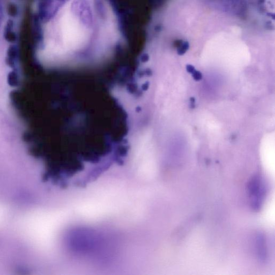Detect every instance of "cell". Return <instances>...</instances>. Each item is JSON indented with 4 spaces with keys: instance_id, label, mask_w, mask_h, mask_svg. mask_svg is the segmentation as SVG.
Returning <instances> with one entry per match:
<instances>
[{
    "instance_id": "cell-3",
    "label": "cell",
    "mask_w": 275,
    "mask_h": 275,
    "mask_svg": "<svg viewBox=\"0 0 275 275\" xmlns=\"http://www.w3.org/2000/svg\"><path fill=\"white\" fill-rule=\"evenodd\" d=\"M13 23L11 21H8L5 29V36L6 39L9 42H14L16 40V35L13 30Z\"/></svg>"
},
{
    "instance_id": "cell-5",
    "label": "cell",
    "mask_w": 275,
    "mask_h": 275,
    "mask_svg": "<svg viewBox=\"0 0 275 275\" xmlns=\"http://www.w3.org/2000/svg\"><path fill=\"white\" fill-rule=\"evenodd\" d=\"M8 10H9V14H10L11 15L13 16H14L17 14V8L16 7V6L13 5V4L9 5Z\"/></svg>"
},
{
    "instance_id": "cell-8",
    "label": "cell",
    "mask_w": 275,
    "mask_h": 275,
    "mask_svg": "<svg viewBox=\"0 0 275 275\" xmlns=\"http://www.w3.org/2000/svg\"><path fill=\"white\" fill-rule=\"evenodd\" d=\"M190 102H191V104H195V102H196L195 98L194 97H192L190 98Z\"/></svg>"
},
{
    "instance_id": "cell-7",
    "label": "cell",
    "mask_w": 275,
    "mask_h": 275,
    "mask_svg": "<svg viewBox=\"0 0 275 275\" xmlns=\"http://www.w3.org/2000/svg\"><path fill=\"white\" fill-rule=\"evenodd\" d=\"M2 8L1 1H0V22H1L2 21Z\"/></svg>"
},
{
    "instance_id": "cell-1",
    "label": "cell",
    "mask_w": 275,
    "mask_h": 275,
    "mask_svg": "<svg viewBox=\"0 0 275 275\" xmlns=\"http://www.w3.org/2000/svg\"><path fill=\"white\" fill-rule=\"evenodd\" d=\"M95 0H69L59 20V35L64 49L78 50L94 36L98 17Z\"/></svg>"
},
{
    "instance_id": "cell-2",
    "label": "cell",
    "mask_w": 275,
    "mask_h": 275,
    "mask_svg": "<svg viewBox=\"0 0 275 275\" xmlns=\"http://www.w3.org/2000/svg\"><path fill=\"white\" fill-rule=\"evenodd\" d=\"M249 186V190L252 200L253 206L258 208L261 206L264 195V187L262 179L259 177H255Z\"/></svg>"
},
{
    "instance_id": "cell-4",
    "label": "cell",
    "mask_w": 275,
    "mask_h": 275,
    "mask_svg": "<svg viewBox=\"0 0 275 275\" xmlns=\"http://www.w3.org/2000/svg\"><path fill=\"white\" fill-rule=\"evenodd\" d=\"M193 79L196 81H201L203 78V75L200 71L195 70L192 74Z\"/></svg>"
},
{
    "instance_id": "cell-6",
    "label": "cell",
    "mask_w": 275,
    "mask_h": 275,
    "mask_svg": "<svg viewBox=\"0 0 275 275\" xmlns=\"http://www.w3.org/2000/svg\"><path fill=\"white\" fill-rule=\"evenodd\" d=\"M186 70L188 73L192 74L196 70L194 66L188 64L186 65Z\"/></svg>"
}]
</instances>
